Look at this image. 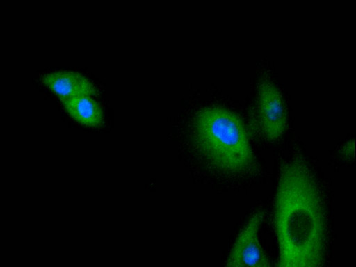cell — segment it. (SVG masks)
<instances>
[{"instance_id": "6da1fadb", "label": "cell", "mask_w": 356, "mask_h": 267, "mask_svg": "<svg viewBox=\"0 0 356 267\" xmlns=\"http://www.w3.org/2000/svg\"><path fill=\"white\" fill-rule=\"evenodd\" d=\"M273 222L279 250L277 267H323L327 248L324 203L313 172L300 155L282 168Z\"/></svg>"}, {"instance_id": "7a4b0ae2", "label": "cell", "mask_w": 356, "mask_h": 267, "mask_svg": "<svg viewBox=\"0 0 356 267\" xmlns=\"http://www.w3.org/2000/svg\"><path fill=\"white\" fill-rule=\"evenodd\" d=\"M195 134L201 152L223 175L242 177L257 170L245 126L232 110L220 106L204 108L195 118Z\"/></svg>"}, {"instance_id": "3957f363", "label": "cell", "mask_w": 356, "mask_h": 267, "mask_svg": "<svg viewBox=\"0 0 356 267\" xmlns=\"http://www.w3.org/2000/svg\"><path fill=\"white\" fill-rule=\"evenodd\" d=\"M256 129L269 141L280 138L285 131L287 112L282 92L267 75L258 81L254 109Z\"/></svg>"}, {"instance_id": "277c9868", "label": "cell", "mask_w": 356, "mask_h": 267, "mask_svg": "<svg viewBox=\"0 0 356 267\" xmlns=\"http://www.w3.org/2000/svg\"><path fill=\"white\" fill-rule=\"evenodd\" d=\"M264 218L262 209H257L252 213L234 243L225 267L271 266L259 241V230Z\"/></svg>"}, {"instance_id": "5b68a950", "label": "cell", "mask_w": 356, "mask_h": 267, "mask_svg": "<svg viewBox=\"0 0 356 267\" xmlns=\"http://www.w3.org/2000/svg\"><path fill=\"white\" fill-rule=\"evenodd\" d=\"M42 83L60 99L79 96H92L97 93L94 83L82 74L71 70L48 72L41 77Z\"/></svg>"}, {"instance_id": "8992f818", "label": "cell", "mask_w": 356, "mask_h": 267, "mask_svg": "<svg viewBox=\"0 0 356 267\" xmlns=\"http://www.w3.org/2000/svg\"><path fill=\"white\" fill-rule=\"evenodd\" d=\"M60 102L66 112L79 123L92 127L102 124L103 110L91 96H79Z\"/></svg>"}, {"instance_id": "52a82bcc", "label": "cell", "mask_w": 356, "mask_h": 267, "mask_svg": "<svg viewBox=\"0 0 356 267\" xmlns=\"http://www.w3.org/2000/svg\"><path fill=\"white\" fill-rule=\"evenodd\" d=\"M341 155L346 160H351L354 158V140H349L345 143L341 148Z\"/></svg>"}, {"instance_id": "ba28073f", "label": "cell", "mask_w": 356, "mask_h": 267, "mask_svg": "<svg viewBox=\"0 0 356 267\" xmlns=\"http://www.w3.org/2000/svg\"><path fill=\"white\" fill-rule=\"evenodd\" d=\"M267 267H272V266H267Z\"/></svg>"}]
</instances>
